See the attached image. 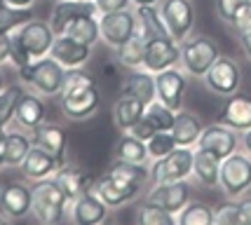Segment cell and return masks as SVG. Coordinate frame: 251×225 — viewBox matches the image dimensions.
<instances>
[{"label": "cell", "mask_w": 251, "mask_h": 225, "mask_svg": "<svg viewBox=\"0 0 251 225\" xmlns=\"http://www.w3.org/2000/svg\"><path fill=\"white\" fill-rule=\"evenodd\" d=\"M61 101V110L66 118L71 120H87L101 106V97H99V87L94 77L82 71V68H71L66 71L64 89L59 94Z\"/></svg>", "instance_id": "obj_2"}, {"label": "cell", "mask_w": 251, "mask_h": 225, "mask_svg": "<svg viewBox=\"0 0 251 225\" xmlns=\"http://www.w3.org/2000/svg\"><path fill=\"white\" fill-rule=\"evenodd\" d=\"M5 2L12 5V7H17V10H31L35 0H5Z\"/></svg>", "instance_id": "obj_49"}, {"label": "cell", "mask_w": 251, "mask_h": 225, "mask_svg": "<svg viewBox=\"0 0 251 225\" xmlns=\"http://www.w3.org/2000/svg\"><path fill=\"white\" fill-rule=\"evenodd\" d=\"M204 85L209 92H214L216 97H232L237 94L242 85V71L235 59L230 56H219L214 66L204 75Z\"/></svg>", "instance_id": "obj_9"}, {"label": "cell", "mask_w": 251, "mask_h": 225, "mask_svg": "<svg viewBox=\"0 0 251 225\" xmlns=\"http://www.w3.org/2000/svg\"><path fill=\"white\" fill-rule=\"evenodd\" d=\"M146 200L160 204L169 214H178L188 202H190V188L186 181H174V183H155L153 190L148 193Z\"/></svg>", "instance_id": "obj_17"}, {"label": "cell", "mask_w": 251, "mask_h": 225, "mask_svg": "<svg viewBox=\"0 0 251 225\" xmlns=\"http://www.w3.org/2000/svg\"><path fill=\"white\" fill-rule=\"evenodd\" d=\"M50 56L56 59L66 71L82 68V66L89 61V56H92V47L85 43H77V40L68 38V35H56L54 45H52V50H50Z\"/></svg>", "instance_id": "obj_16"}, {"label": "cell", "mask_w": 251, "mask_h": 225, "mask_svg": "<svg viewBox=\"0 0 251 225\" xmlns=\"http://www.w3.org/2000/svg\"><path fill=\"white\" fill-rule=\"evenodd\" d=\"M237 206H240V225H251V195H242Z\"/></svg>", "instance_id": "obj_46"}, {"label": "cell", "mask_w": 251, "mask_h": 225, "mask_svg": "<svg viewBox=\"0 0 251 225\" xmlns=\"http://www.w3.org/2000/svg\"><path fill=\"white\" fill-rule=\"evenodd\" d=\"M12 47V64L24 66L28 61L50 56V50L54 45L56 33L52 31L50 22H40V19H26L19 26H14L7 31Z\"/></svg>", "instance_id": "obj_1"}, {"label": "cell", "mask_w": 251, "mask_h": 225, "mask_svg": "<svg viewBox=\"0 0 251 225\" xmlns=\"http://www.w3.org/2000/svg\"><path fill=\"white\" fill-rule=\"evenodd\" d=\"M92 190L106 202L108 209H118L122 204H129L131 200H136V195H139L141 188L120 181V178H115L113 174H106V176H101V178L94 181V188H92Z\"/></svg>", "instance_id": "obj_15"}, {"label": "cell", "mask_w": 251, "mask_h": 225, "mask_svg": "<svg viewBox=\"0 0 251 225\" xmlns=\"http://www.w3.org/2000/svg\"><path fill=\"white\" fill-rule=\"evenodd\" d=\"M7 221H10V218H7V216H5V214H2V211H0V225H5V223H7Z\"/></svg>", "instance_id": "obj_53"}, {"label": "cell", "mask_w": 251, "mask_h": 225, "mask_svg": "<svg viewBox=\"0 0 251 225\" xmlns=\"http://www.w3.org/2000/svg\"><path fill=\"white\" fill-rule=\"evenodd\" d=\"M162 19L169 35L176 43H183L195 28V5L190 0H162Z\"/></svg>", "instance_id": "obj_8"}, {"label": "cell", "mask_w": 251, "mask_h": 225, "mask_svg": "<svg viewBox=\"0 0 251 225\" xmlns=\"http://www.w3.org/2000/svg\"><path fill=\"white\" fill-rule=\"evenodd\" d=\"M146 45H148V38H143L141 33L134 31V35H131L129 40L118 47V61H120L122 66L131 68V71H136V68H143Z\"/></svg>", "instance_id": "obj_30"}, {"label": "cell", "mask_w": 251, "mask_h": 225, "mask_svg": "<svg viewBox=\"0 0 251 225\" xmlns=\"http://www.w3.org/2000/svg\"><path fill=\"white\" fill-rule=\"evenodd\" d=\"M219 56L216 43L207 35H190L181 43V66L193 77H204Z\"/></svg>", "instance_id": "obj_5"}, {"label": "cell", "mask_w": 251, "mask_h": 225, "mask_svg": "<svg viewBox=\"0 0 251 225\" xmlns=\"http://www.w3.org/2000/svg\"><path fill=\"white\" fill-rule=\"evenodd\" d=\"M188 87V73L181 68H167L162 73L155 75V92H157V101H162L164 106L172 110H181L183 108V94Z\"/></svg>", "instance_id": "obj_12"}, {"label": "cell", "mask_w": 251, "mask_h": 225, "mask_svg": "<svg viewBox=\"0 0 251 225\" xmlns=\"http://www.w3.org/2000/svg\"><path fill=\"white\" fill-rule=\"evenodd\" d=\"M136 223H143V225H176V216L169 214L167 209H162L160 204L146 200V202L139 204V209H136Z\"/></svg>", "instance_id": "obj_37"}, {"label": "cell", "mask_w": 251, "mask_h": 225, "mask_svg": "<svg viewBox=\"0 0 251 225\" xmlns=\"http://www.w3.org/2000/svg\"><path fill=\"white\" fill-rule=\"evenodd\" d=\"M31 139L35 146H40L43 150H47L50 155H54L59 164H66V131L64 127H59L54 122L45 120L40 127H35L31 131Z\"/></svg>", "instance_id": "obj_21"}, {"label": "cell", "mask_w": 251, "mask_h": 225, "mask_svg": "<svg viewBox=\"0 0 251 225\" xmlns=\"http://www.w3.org/2000/svg\"><path fill=\"white\" fill-rule=\"evenodd\" d=\"M22 94L24 89L19 85H7L0 92V125L2 127H7L14 120V110H17V103H19Z\"/></svg>", "instance_id": "obj_38"}, {"label": "cell", "mask_w": 251, "mask_h": 225, "mask_svg": "<svg viewBox=\"0 0 251 225\" xmlns=\"http://www.w3.org/2000/svg\"><path fill=\"white\" fill-rule=\"evenodd\" d=\"M247 2H251V0H216V14H219L226 24H232L235 14H237Z\"/></svg>", "instance_id": "obj_42"}, {"label": "cell", "mask_w": 251, "mask_h": 225, "mask_svg": "<svg viewBox=\"0 0 251 225\" xmlns=\"http://www.w3.org/2000/svg\"><path fill=\"white\" fill-rule=\"evenodd\" d=\"M131 2H134V5L139 7V5H157L160 0H131Z\"/></svg>", "instance_id": "obj_51"}, {"label": "cell", "mask_w": 251, "mask_h": 225, "mask_svg": "<svg viewBox=\"0 0 251 225\" xmlns=\"http://www.w3.org/2000/svg\"><path fill=\"white\" fill-rule=\"evenodd\" d=\"M136 19L141 22V26L146 28V33L151 38H162V35H169L167 26H164L162 12L157 5H139L136 7Z\"/></svg>", "instance_id": "obj_35"}, {"label": "cell", "mask_w": 251, "mask_h": 225, "mask_svg": "<svg viewBox=\"0 0 251 225\" xmlns=\"http://www.w3.org/2000/svg\"><path fill=\"white\" fill-rule=\"evenodd\" d=\"M33 190V204H31V214L35 216V221L47 225L61 223L68 211H66V202H68V195L64 193V188L56 183L54 176L43 178V181H35Z\"/></svg>", "instance_id": "obj_4"}, {"label": "cell", "mask_w": 251, "mask_h": 225, "mask_svg": "<svg viewBox=\"0 0 251 225\" xmlns=\"http://www.w3.org/2000/svg\"><path fill=\"white\" fill-rule=\"evenodd\" d=\"M26 19H31V12L28 10H17V7L7 5L5 0H0V33H7L10 28L19 26Z\"/></svg>", "instance_id": "obj_40"}, {"label": "cell", "mask_w": 251, "mask_h": 225, "mask_svg": "<svg viewBox=\"0 0 251 225\" xmlns=\"http://www.w3.org/2000/svg\"><path fill=\"white\" fill-rule=\"evenodd\" d=\"M64 35L73 38L77 43H85L89 47L101 40V31H99V14H80L73 22L68 24V28L64 31Z\"/></svg>", "instance_id": "obj_29"}, {"label": "cell", "mask_w": 251, "mask_h": 225, "mask_svg": "<svg viewBox=\"0 0 251 225\" xmlns=\"http://www.w3.org/2000/svg\"><path fill=\"white\" fill-rule=\"evenodd\" d=\"M108 216V206L99 197L94 190H87L80 197H75L73 211H71V221L77 225H99L106 221Z\"/></svg>", "instance_id": "obj_18"}, {"label": "cell", "mask_w": 251, "mask_h": 225, "mask_svg": "<svg viewBox=\"0 0 251 225\" xmlns=\"http://www.w3.org/2000/svg\"><path fill=\"white\" fill-rule=\"evenodd\" d=\"M129 134H134L136 139H141V141H148V139H153V134H157V131H155V127L148 122V120L141 118L136 125H134V127H131Z\"/></svg>", "instance_id": "obj_45"}, {"label": "cell", "mask_w": 251, "mask_h": 225, "mask_svg": "<svg viewBox=\"0 0 251 225\" xmlns=\"http://www.w3.org/2000/svg\"><path fill=\"white\" fill-rule=\"evenodd\" d=\"M176 64H181V43H176L172 35H162V38H151L148 40L146 56H143V71L157 75Z\"/></svg>", "instance_id": "obj_10"}, {"label": "cell", "mask_w": 251, "mask_h": 225, "mask_svg": "<svg viewBox=\"0 0 251 225\" xmlns=\"http://www.w3.org/2000/svg\"><path fill=\"white\" fill-rule=\"evenodd\" d=\"M242 146H244V150L251 155V129L249 131H244V136H242Z\"/></svg>", "instance_id": "obj_50"}, {"label": "cell", "mask_w": 251, "mask_h": 225, "mask_svg": "<svg viewBox=\"0 0 251 225\" xmlns=\"http://www.w3.org/2000/svg\"><path fill=\"white\" fill-rule=\"evenodd\" d=\"M193 176L200 185L204 188H219L221 176V160L207 150L195 148V160H193Z\"/></svg>", "instance_id": "obj_25"}, {"label": "cell", "mask_w": 251, "mask_h": 225, "mask_svg": "<svg viewBox=\"0 0 251 225\" xmlns=\"http://www.w3.org/2000/svg\"><path fill=\"white\" fill-rule=\"evenodd\" d=\"M5 73H2V66H0V92H2V89H5Z\"/></svg>", "instance_id": "obj_52"}, {"label": "cell", "mask_w": 251, "mask_h": 225, "mask_svg": "<svg viewBox=\"0 0 251 225\" xmlns=\"http://www.w3.org/2000/svg\"><path fill=\"white\" fill-rule=\"evenodd\" d=\"M240 45H242V50H244V54H247V59L251 61V31L240 33Z\"/></svg>", "instance_id": "obj_48"}, {"label": "cell", "mask_w": 251, "mask_h": 225, "mask_svg": "<svg viewBox=\"0 0 251 225\" xmlns=\"http://www.w3.org/2000/svg\"><path fill=\"white\" fill-rule=\"evenodd\" d=\"M195 148H202L211 155H216L219 160H226L228 155H232L240 148V136H237L235 129L226 127L223 122H216V125H209V127L202 129Z\"/></svg>", "instance_id": "obj_13"}, {"label": "cell", "mask_w": 251, "mask_h": 225, "mask_svg": "<svg viewBox=\"0 0 251 225\" xmlns=\"http://www.w3.org/2000/svg\"><path fill=\"white\" fill-rule=\"evenodd\" d=\"M122 94H129V97L139 99L143 106H148L151 101L157 99V92H155V75L143 71V68H136L134 73L127 77V82L122 87Z\"/></svg>", "instance_id": "obj_28"}, {"label": "cell", "mask_w": 251, "mask_h": 225, "mask_svg": "<svg viewBox=\"0 0 251 225\" xmlns=\"http://www.w3.org/2000/svg\"><path fill=\"white\" fill-rule=\"evenodd\" d=\"M108 174H113L115 178L143 188V183L151 178V169H146V164H134V162H125V160H115L110 164Z\"/></svg>", "instance_id": "obj_33"}, {"label": "cell", "mask_w": 251, "mask_h": 225, "mask_svg": "<svg viewBox=\"0 0 251 225\" xmlns=\"http://www.w3.org/2000/svg\"><path fill=\"white\" fill-rule=\"evenodd\" d=\"M7 61H12V47L7 33H0V66H5Z\"/></svg>", "instance_id": "obj_47"}, {"label": "cell", "mask_w": 251, "mask_h": 225, "mask_svg": "<svg viewBox=\"0 0 251 225\" xmlns=\"http://www.w3.org/2000/svg\"><path fill=\"white\" fill-rule=\"evenodd\" d=\"M232 28H237V31H251V2H247L244 7H242L237 14H235V19L230 24Z\"/></svg>", "instance_id": "obj_43"}, {"label": "cell", "mask_w": 251, "mask_h": 225, "mask_svg": "<svg viewBox=\"0 0 251 225\" xmlns=\"http://www.w3.org/2000/svg\"><path fill=\"white\" fill-rule=\"evenodd\" d=\"M202 122L197 115L188 113V110H178L174 120V127H172V134H174L176 146H186V148H195L197 141H200V134H202Z\"/></svg>", "instance_id": "obj_24"}, {"label": "cell", "mask_w": 251, "mask_h": 225, "mask_svg": "<svg viewBox=\"0 0 251 225\" xmlns=\"http://www.w3.org/2000/svg\"><path fill=\"white\" fill-rule=\"evenodd\" d=\"M129 2H131V0H94L99 14H108V12L127 10V7H129Z\"/></svg>", "instance_id": "obj_44"}, {"label": "cell", "mask_w": 251, "mask_h": 225, "mask_svg": "<svg viewBox=\"0 0 251 225\" xmlns=\"http://www.w3.org/2000/svg\"><path fill=\"white\" fill-rule=\"evenodd\" d=\"M54 178H56V183L64 188V193L68 195V197H73V200L94 188V181L89 178L87 174L82 172V169H77V167H68V164H61V167L56 169Z\"/></svg>", "instance_id": "obj_27"}, {"label": "cell", "mask_w": 251, "mask_h": 225, "mask_svg": "<svg viewBox=\"0 0 251 225\" xmlns=\"http://www.w3.org/2000/svg\"><path fill=\"white\" fill-rule=\"evenodd\" d=\"M14 120L19 122V127L28 129V131L40 127L45 120H47V108H45V101L40 99V94L24 92L19 103H17V110H14Z\"/></svg>", "instance_id": "obj_23"}, {"label": "cell", "mask_w": 251, "mask_h": 225, "mask_svg": "<svg viewBox=\"0 0 251 225\" xmlns=\"http://www.w3.org/2000/svg\"><path fill=\"white\" fill-rule=\"evenodd\" d=\"M80 2H94V0H80Z\"/></svg>", "instance_id": "obj_54"}, {"label": "cell", "mask_w": 251, "mask_h": 225, "mask_svg": "<svg viewBox=\"0 0 251 225\" xmlns=\"http://www.w3.org/2000/svg\"><path fill=\"white\" fill-rule=\"evenodd\" d=\"M59 167H61V164H59V160H56L54 155H50L47 150H43L40 146L33 143L19 169H22V174L28 181H43V178L54 176Z\"/></svg>", "instance_id": "obj_19"}, {"label": "cell", "mask_w": 251, "mask_h": 225, "mask_svg": "<svg viewBox=\"0 0 251 225\" xmlns=\"http://www.w3.org/2000/svg\"><path fill=\"white\" fill-rule=\"evenodd\" d=\"M146 146H148V157L157 160V157L169 155L176 148V141L172 131H157V134H153V139L146 141Z\"/></svg>", "instance_id": "obj_39"}, {"label": "cell", "mask_w": 251, "mask_h": 225, "mask_svg": "<svg viewBox=\"0 0 251 225\" xmlns=\"http://www.w3.org/2000/svg\"><path fill=\"white\" fill-rule=\"evenodd\" d=\"M33 190L19 181H10L0 188V211L10 221H22L31 214Z\"/></svg>", "instance_id": "obj_14"}, {"label": "cell", "mask_w": 251, "mask_h": 225, "mask_svg": "<svg viewBox=\"0 0 251 225\" xmlns=\"http://www.w3.org/2000/svg\"><path fill=\"white\" fill-rule=\"evenodd\" d=\"M214 223L219 225H240V206L237 202H223L214 209Z\"/></svg>", "instance_id": "obj_41"}, {"label": "cell", "mask_w": 251, "mask_h": 225, "mask_svg": "<svg viewBox=\"0 0 251 225\" xmlns=\"http://www.w3.org/2000/svg\"><path fill=\"white\" fill-rule=\"evenodd\" d=\"M178 225H214V206L204 202H188L178 214H176Z\"/></svg>", "instance_id": "obj_34"}, {"label": "cell", "mask_w": 251, "mask_h": 225, "mask_svg": "<svg viewBox=\"0 0 251 225\" xmlns=\"http://www.w3.org/2000/svg\"><path fill=\"white\" fill-rule=\"evenodd\" d=\"M143 110H146V106L139 99L129 97V94H122L115 101V106H113V122H115V127L120 129L122 134L131 131V127L143 118Z\"/></svg>", "instance_id": "obj_26"}, {"label": "cell", "mask_w": 251, "mask_h": 225, "mask_svg": "<svg viewBox=\"0 0 251 225\" xmlns=\"http://www.w3.org/2000/svg\"><path fill=\"white\" fill-rule=\"evenodd\" d=\"M219 188L230 200L247 195L251 190V155L249 152H232L226 160H221Z\"/></svg>", "instance_id": "obj_6"}, {"label": "cell", "mask_w": 251, "mask_h": 225, "mask_svg": "<svg viewBox=\"0 0 251 225\" xmlns=\"http://www.w3.org/2000/svg\"><path fill=\"white\" fill-rule=\"evenodd\" d=\"M136 28V12L120 10V12H108V14H99V31H101V40L118 50L134 35Z\"/></svg>", "instance_id": "obj_11"}, {"label": "cell", "mask_w": 251, "mask_h": 225, "mask_svg": "<svg viewBox=\"0 0 251 225\" xmlns=\"http://www.w3.org/2000/svg\"><path fill=\"white\" fill-rule=\"evenodd\" d=\"M80 14H99L94 2H80V0H59L52 10L50 17V26L56 35H64V31L68 28V24L73 22Z\"/></svg>", "instance_id": "obj_22"}, {"label": "cell", "mask_w": 251, "mask_h": 225, "mask_svg": "<svg viewBox=\"0 0 251 225\" xmlns=\"http://www.w3.org/2000/svg\"><path fill=\"white\" fill-rule=\"evenodd\" d=\"M31 146V136L19 134V131H7L5 134V167H22V162L28 155Z\"/></svg>", "instance_id": "obj_32"}, {"label": "cell", "mask_w": 251, "mask_h": 225, "mask_svg": "<svg viewBox=\"0 0 251 225\" xmlns=\"http://www.w3.org/2000/svg\"><path fill=\"white\" fill-rule=\"evenodd\" d=\"M115 157L125 162H134V164H146L148 162V146H146V141L125 131V136L115 143Z\"/></svg>", "instance_id": "obj_31"}, {"label": "cell", "mask_w": 251, "mask_h": 225, "mask_svg": "<svg viewBox=\"0 0 251 225\" xmlns=\"http://www.w3.org/2000/svg\"><path fill=\"white\" fill-rule=\"evenodd\" d=\"M193 160H195V148L176 146L169 155L157 157L151 167V181L155 183H174L188 181L193 176Z\"/></svg>", "instance_id": "obj_7"}, {"label": "cell", "mask_w": 251, "mask_h": 225, "mask_svg": "<svg viewBox=\"0 0 251 225\" xmlns=\"http://www.w3.org/2000/svg\"><path fill=\"white\" fill-rule=\"evenodd\" d=\"M17 73H19V80L24 85H28L40 97H59L64 89L66 68L52 56L28 61V64L19 66Z\"/></svg>", "instance_id": "obj_3"}, {"label": "cell", "mask_w": 251, "mask_h": 225, "mask_svg": "<svg viewBox=\"0 0 251 225\" xmlns=\"http://www.w3.org/2000/svg\"><path fill=\"white\" fill-rule=\"evenodd\" d=\"M143 118L148 120L151 125L155 127V131H172L176 120V110H172L169 106H164L162 101H151L146 110H143Z\"/></svg>", "instance_id": "obj_36"}, {"label": "cell", "mask_w": 251, "mask_h": 225, "mask_svg": "<svg viewBox=\"0 0 251 225\" xmlns=\"http://www.w3.org/2000/svg\"><path fill=\"white\" fill-rule=\"evenodd\" d=\"M219 122H223L226 127L235 129L237 134H244L251 129V99L232 94L228 97V101L221 108Z\"/></svg>", "instance_id": "obj_20"}]
</instances>
